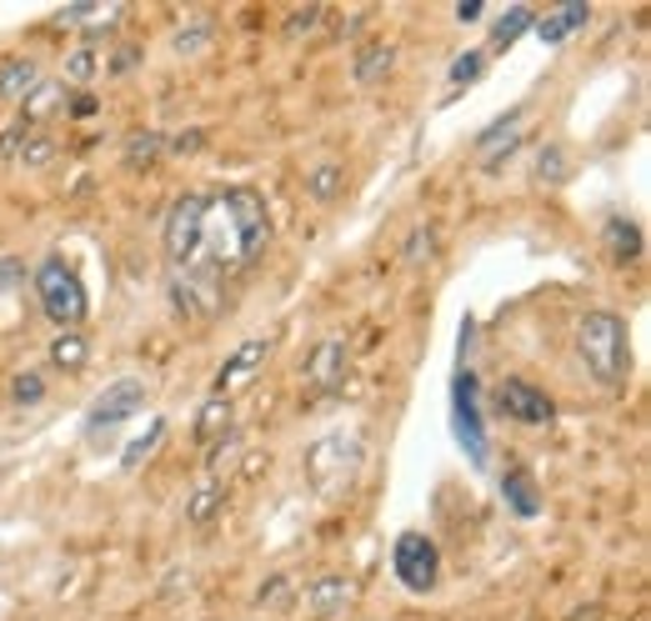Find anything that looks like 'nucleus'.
I'll list each match as a JSON object with an SVG mask.
<instances>
[{"mask_svg":"<svg viewBox=\"0 0 651 621\" xmlns=\"http://www.w3.org/2000/svg\"><path fill=\"white\" fill-rule=\"evenodd\" d=\"M576 346L581 356H586V366L596 371L601 381H627L631 371V351H627V326H621L611 310H591V316H581L576 326Z\"/></svg>","mask_w":651,"mask_h":621,"instance_id":"2","label":"nucleus"},{"mask_svg":"<svg viewBox=\"0 0 651 621\" xmlns=\"http://www.w3.org/2000/svg\"><path fill=\"white\" fill-rule=\"evenodd\" d=\"M16 396H20V401H36V396H40V381H36V376L16 381Z\"/></svg>","mask_w":651,"mask_h":621,"instance_id":"21","label":"nucleus"},{"mask_svg":"<svg viewBox=\"0 0 651 621\" xmlns=\"http://www.w3.org/2000/svg\"><path fill=\"white\" fill-rule=\"evenodd\" d=\"M0 90H6L10 100L30 96V90H36V66H30L26 56H10L6 66H0Z\"/></svg>","mask_w":651,"mask_h":621,"instance_id":"11","label":"nucleus"},{"mask_svg":"<svg viewBox=\"0 0 651 621\" xmlns=\"http://www.w3.org/2000/svg\"><path fill=\"white\" fill-rule=\"evenodd\" d=\"M50 356H56V366H66V371H80V366H86V341H80V336H56V346H50Z\"/></svg>","mask_w":651,"mask_h":621,"instance_id":"15","label":"nucleus"},{"mask_svg":"<svg viewBox=\"0 0 651 621\" xmlns=\"http://www.w3.org/2000/svg\"><path fill=\"white\" fill-rule=\"evenodd\" d=\"M160 431H166V426H160V421H150V431H146V436H136V441H130V451H126V471H136L140 461L150 456V446H156V441H160Z\"/></svg>","mask_w":651,"mask_h":621,"instance_id":"18","label":"nucleus"},{"mask_svg":"<svg viewBox=\"0 0 651 621\" xmlns=\"http://www.w3.org/2000/svg\"><path fill=\"white\" fill-rule=\"evenodd\" d=\"M451 431H456V441L466 446V456L486 461V426H481V406H476V376L471 371H461L456 386H451Z\"/></svg>","mask_w":651,"mask_h":621,"instance_id":"4","label":"nucleus"},{"mask_svg":"<svg viewBox=\"0 0 651 621\" xmlns=\"http://www.w3.org/2000/svg\"><path fill=\"white\" fill-rule=\"evenodd\" d=\"M481 16V0H461L456 6V20H476Z\"/></svg>","mask_w":651,"mask_h":621,"instance_id":"22","label":"nucleus"},{"mask_svg":"<svg viewBox=\"0 0 651 621\" xmlns=\"http://www.w3.org/2000/svg\"><path fill=\"white\" fill-rule=\"evenodd\" d=\"M270 246V220L256 190H226L216 200H200L190 256L180 260L190 270H240Z\"/></svg>","mask_w":651,"mask_h":621,"instance_id":"1","label":"nucleus"},{"mask_svg":"<svg viewBox=\"0 0 651 621\" xmlns=\"http://www.w3.org/2000/svg\"><path fill=\"white\" fill-rule=\"evenodd\" d=\"M501 496H506V506L516 511V516H536L541 511V496H536V486H531L526 471H511V476L501 481Z\"/></svg>","mask_w":651,"mask_h":621,"instance_id":"10","label":"nucleus"},{"mask_svg":"<svg viewBox=\"0 0 651 621\" xmlns=\"http://www.w3.org/2000/svg\"><path fill=\"white\" fill-rule=\"evenodd\" d=\"M376 66H391V46H376V50H371V60L361 66V80H366V86L376 80Z\"/></svg>","mask_w":651,"mask_h":621,"instance_id":"19","label":"nucleus"},{"mask_svg":"<svg viewBox=\"0 0 651 621\" xmlns=\"http://www.w3.org/2000/svg\"><path fill=\"white\" fill-rule=\"evenodd\" d=\"M331 186H336V170H331V166H326V170H320V176H316V190H320V196H326V190H331Z\"/></svg>","mask_w":651,"mask_h":621,"instance_id":"23","label":"nucleus"},{"mask_svg":"<svg viewBox=\"0 0 651 621\" xmlns=\"http://www.w3.org/2000/svg\"><path fill=\"white\" fill-rule=\"evenodd\" d=\"M586 16H591V10L581 6V0H566V6L546 10V16H541V20H531V26H536L541 46H561V40H566V36H576V30L586 26Z\"/></svg>","mask_w":651,"mask_h":621,"instance_id":"8","label":"nucleus"},{"mask_svg":"<svg viewBox=\"0 0 651 621\" xmlns=\"http://www.w3.org/2000/svg\"><path fill=\"white\" fill-rule=\"evenodd\" d=\"M266 351H270L266 341H246V346H240L236 356L226 361V371H220V381H216V386H220V391H230V386H236V381L256 376V361H266Z\"/></svg>","mask_w":651,"mask_h":621,"instance_id":"9","label":"nucleus"},{"mask_svg":"<svg viewBox=\"0 0 651 621\" xmlns=\"http://www.w3.org/2000/svg\"><path fill=\"white\" fill-rule=\"evenodd\" d=\"M476 70H481V56H461L456 66H451V80H456V86H461V80H471V76H476Z\"/></svg>","mask_w":651,"mask_h":621,"instance_id":"20","label":"nucleus"},{"mask_svg":"<svg viewBox=\"0 0 651 621\" xmlns=\"http://www.w3.org/2000/svg\"><path fill=\"white\" fill-rule=\"evenodd\" d=\"M531 20H536V10H531V6H511L506 16L496 20V46H511V40H516L521 30L531 26Z\"/></svg>","mask_w":651,"mask_h":621,"instance_id":"13","label":"nucleus"},{"mask_svg":"<svg viewBox=\"0 0 651 621\" xmlns=\"http://www.w3.org/2000/svg\"><path fill=\"white\" fill-rule=\"evenodd\" d=\"M341 356H346V346H341V341H326L320 356H316V366H310V381H316V386H331V381L341 376V366H336Z\"/></svg>","mask_w":651,"mask_h":621,"instance_id":"12","label":"nucleus"},{"mask_svg":"<svg viewBox=\"0 0 651 621\" xmlns=\"http://www.w3.org/2000/svg\"><path fill=\"white\" fill-rule=\"evenodd\" d=\"M216 496H220L216 481H200L196 496H190V506H186V516H190V521H206V516H210V506H216Z\"/></svg>","mask_w":651,"mask_h":621,"instance_id":"17","label":"nucleus"},{"mask_svg":"<svg viewBox=\"0 0 651 621\" xmlns=\"http://www.w3.org/2000/svg\"><path fill=\"white\" fill-rule=\"evenodd\" d=\"M351 581H320V586H310V607L316 611H336V601H351Z\"/></svg>","mask_w":651,"mask_h":621,"instance_id":"14","label":"nucleus"},{"mask_svg":"<svg viewBox=\"0 0 651 621\" xmlns=\"http://www.w3.org/2000/svg\"><path fill=\"white\" fill-rule=\"evenodd\" d=\"M606 240H611V250H617V256H637V250H641V230L627 226V220H611Z\"/></svg>","mask_w":651,"mask_h":621,"instance_id":"16","label":"nucleus"},{"mask_svg":"<svg viewBox=\"0 0 651 621\" xmlns=\"http://www.w3.org/2000/svg\"><path fill=\"white\" fill-rule=\"evenodd\" d=\"M140 406H146V386H140L136 376L110 381V386L96 396V406H90V431H110V426H120V421L136 416Z\"/></svg>","mask_w":651,"mask_h":621,"instance_id":"6","label":"nucleus"},{"mask_svg":"<svg viewBox=\"0 0 651 621\" xmlns=\"http://www.w3.org/2000/svg\"><path fill=\"white\" fill-rule=\"evenodd\" d=\"M501 406L511 411L516 421H526V426H541V421H551V396L546 391H536L531 381H501Z\"/></svg>","mask_w":651,"mask_h":621,"instance_id":"7","label":"nucleus"},{"mask_svg":"<svg viewBox=\"0 0 651 621\" xmlns=\"http://www.w3.org/2000/svg\"><path fill=\"white\" fill-rule=\"evenodd\" d=\"M391 561H396V576L406 591H431L436 586V546H431L421 531H406V536L396 541V551H391Z\"/></svg>","mask_w":651,"mask_h":621,"instance_id":"5","label":"nucleus"},{"mask_svg":"<svg viewBox=\"0 0 651 621\" xmlns=\"http://www.w3.org/2000/svg\"><path fill=\"white\" fill-rule=\"evenodd\" d=\"M36 290H40V306H46V316L56 321V326H80V316H86V290H80L76 270L60 256H50L46 266L36 270Z\"/></svg>","mask_w":651,"mask_h":621,"instance_id":"3","label":"nucleus"}]
</instances>
